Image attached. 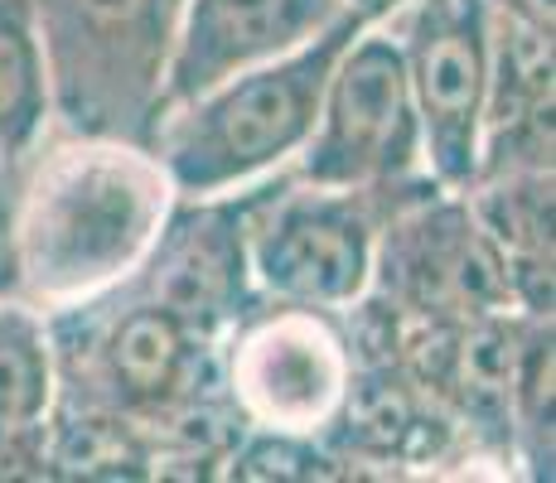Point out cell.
Segmentation results:
<instances>
[{"label": "cell", "mask_w": 556, "mask_h": 483, "mask_svg": "<svg viewBox=\"0 0 556 483\" xmlns=\"http://www.w3.org/2000/svg\"><path fill=\"white\" fill-rule=\"evenodd\" d=\"M175 185L151 145L68 136L20 165L15 271L25 305H83L126 285L175 208Z\"/></svg>", "instance_id": "1"}, {"label": "cell", "mask_w": 556, "mask_h": 483, "mask_svg": "<svg viewBox=\"0 0 556 483\" xmlns=\"http://www.w3.org/2000/svg\"><path fill=\"white\" fill-rule=\"evenodd\" d=\"M388 15L392 5L349 0L301 49L256 63V68L218 82L185 106H169L151 136V150L165 165L175 193L208 199V193L248 189L301 155V145L315 131L319 97H325L339 53L354 45L372 20Z\"/></svg>", "instance_id": "2"}, {"label": "cell", "mask_w": 556, "mask_h": 483, "mask_svg": "<svg viewBox=\"0 0 556 483\" xmlns=\"http://www.w3.org/2000/svg\"><path fill=\"white\" fill-rule=\"evenodd\" d=\"M63 136L151 145L185 0H29Z\"/></svg>", "instance_id": "3"}, {"label": "cell", "mask_w": 556, "mask_h": 483, "mask_svg": "<svg viewBox=\"0 0 556 483\" xmlns=\"http://www.w3.org/2000/svg\"><path fill=\"white\" fill-rule=\"evenodd\" d=\"M49 339L59 348H83V406L122 416L146 435L151 425H169V435L189 440L199 455L194 411H213V392H223L213 339L194 334L141 285L126 290V300L122 290H106L53 309Z\"/></svg>", "instance_id": "4"}, {"label": "cell", "mask_w": 556, "mask_h": 483, "mask_svg": "<svg viewBox=\"0 0 556 483\" xmlns=\"http://www.w3.org/2000/svg\"><path fill=\"white\" fill-rule=\"evenodd\" d=\"M358 368V339L339 309L266 300L218 339V386L238 431L329 435Z\"/></svg>", "instance_id": "5"}, {"label": "cell", "mask_w": 556, "mask_h": 483, "mask_svg": "<svg viewBox=\"0 0 556 483\" xmlns=\"http://www.w3.org/2000/svg\"><path fill=\"white\" fill-rule=\"evenodd\" d=\"M295 179L368 193H392L416 179H431L402 45L392 29H382V20H372L339 53L319 97L315 131L295 155Z\"/></svg>", "instance_id": "6"}, {"label": "cell", "mask_w": 556, "mask_h": 483, "mask_svg": "<svg viewBox=\"0 0 556 483\" xmlns=\"http://www.w3.org/2000/svg\"><path fill=\"white\" fill-rule=\"evenodd\" d=\"M248 266L256 300L354 309L372 295L378 218L368 189H325L305 179L266 185L252 213Z\"/></svg>", "instance_id": "7"}, {"label": "cell", "mask_w": 556, "mask_h": 483, "mask_svg": "<svg viewBox=\"0 0 556 483\" xmlns=\"http://www.w3.org/2000/svg\"><path fill=\"white\" fill-rule=\"evenodd\" d=\"M397 45L421 116L426 175L465 193L479 169L489 102V0H397Z\"/></svg>", "instance_id": "8"}, {"label": "cell", "mask_w": 556, "mask_h": 483, "mask_svg": "<svg viewBox=\"0 0 556 483\" xmlns=\"http://www.w3.org/2000/svg\"><path fill=\"white\" fill-rule=\"evenodd\" d=\"M372 285L397 315L416 325L498 315L513 305L504 262L489 232L479 228L469 199L441 185H431L421 203L402 208L388 228H378Z\"/></svg>", "instance_id": "9"}, {"label": "cell", "mask_w": 556, "mask_h": 483, "mask_svg": "<svg viewBox=\"0 0 556 483\" xmlns=\"http://www.w3.org/2000/svg\"><path fill=\"white\" fill-rule=\"evenodd\" d=\"M262 185L248 193H208V199H185L179 193L165 228L131 276L151 300L179 315L194 334L218 343L232 329V319L256 300L252 266H248V232L252 213L262 199Z\"/></svg>", "instance_id": "10"}, {"label": "cell", "mask_w": 556, "mask_h": 483, "mask_svg": "<svg viewBox=\"0 0 556 483\" xmlns=\"http://www.w3.org/2000/svg\"><path fill=\"white\" fill-rule=\"evenodd\" d=\"M344 5L349 0H185L165 73V112L301 49Z\"/></svg>", "instance_id": "11"}, {"label": "cell", "mask_w": 556, "mask_h": 483, "mask_svg": "<svg viewBox=\"0 0 556 483\" xmlns=\"http://www.w3.org/2000/svg\"><path fill=\"white\" fill-rule=\"evenodd\" d=\"M59 402V358L49 319L25 300H0V479L49 474V421Z\"/></svg>", "instance_id": "12"}, {"label": "cell", "mask_w": 556, "mask_h": 483, "mask_svg": "<svg viewBox=\"0 0 556 483\" xmlns=\"http://www.w3.org/2000/svg\"><path fill=\"white\" fill-rule=\"evenodd\" d=\"M49 126L45 53L29 0H0V160H29Z\"/></svg>", "instance_id": "13"}, {"label": "cell", "mask_w": 556, "mask_h": 483, "mask_svg": "<svg viewBox=\"0 0 556 483\" xmlns=\"http://www.w3.org/2000/svg\"><path fill=\"white\" fill-rule=\"evenodd\" d=\"M508 445L532 479H552V315H518L508 372Z\"/></svg>", "instance_id": "14"}, {"label": "cell", "mask_w": 556, "mask_h": 483, "mask_svg": "<svg viewBox=\"0 0 556 483\" xmlns=\"http://www.w3.org/2000/svg\"><path fill=\"white\" fill-rule=\"evenodd\" d=\"M228 479H344V455L325 435H286V431H238L223 455Z\"/></svg>", "instance_id": "15"}, {"label": "cell", "mask_w": 556, "mask_h": 483, "mask_svg": "<svg viewBox=\"0 0 556 483\" xmlns=\"http://www.w3.org/2000/svg\"><path fill=\"white\" fill-rule=\"evenodd\" d=\"M20 165H25V160H0V300H20V271H15V199H20Z\"/></svg>", "instance_id": "16"}, {"label": "cell", "mask_w": 556, "mask_h": 483, "mask_svg": "<svg viewBox=\"0 0 556 483\" xmlns=\"http://www.w3.org/2000/svg\"><path fill=\"white\" fill-rule=\"evenodd\" d=\"M494 10H504L513 20H528V25L552 29L556 25V0H489Z\"/></svg>", "instance_id": "17"}, {"label": "cell", "mask_w": 556, "mask_h": 483, "mask_svg": "<svg viewBox=\"0 0 556 483\" xmlns=\"http://www.w3.org/2000/svg\"><path fill=\"white\" fill-rule=\"evenodd\" d=\"M363 5H397V0H363Z\"/></svg>", "instance_id": "18"}]
</instances>
